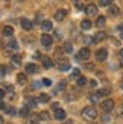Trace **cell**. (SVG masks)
<instances>
[{"instance_id": "obj_25", "label": "cell", "mask_w": 123, "mask_h": 124, "mask_svg": "<svg viewBox=\"0 0 123 124\" xmlns=\"http://www.w3.org/2000/svg\"><path fill=\"white\" fill-rule=\"evenodd\" d=\"M62 48H64V52H65V53H71V52H73V46L70 44V42H65Z\"/></svg>"}, {"instance_id": "obj_19", "label": "cell", "mask_w": 123, "mask_h": 124, "mask_svg": "<svg viewBox=\"0 0 123 124\" xmlns=\"http://www.w3.org/2000/svg\"><path fill=\"white\" fill-rule=\"evenodd\" d=\"M105 23H106L105 17H97V20H96V26L97 27H103V26H105Z\"/></svg>"}, {"instance_id": "obj_4", "label": "cell", "mask_w": 123, "mask_h": 124, "mask_svg": "<svg viewBox=\"0 0 123 124\" xmlns=\"http://www.w3.org/2000/svg\"><path fill=\"white\" fill-rule=\"evenodd\" d=\"M53 116H55V120H58V121H62V120H65V116H67V114H65V110L64 109H55V114H53Z\"/></svg>"}, {"instance_id": "obj_10", "label": "cell", "mask_w": 123, "mask_h": 124, "mask_svg": "<svg viewBox=\"0 0 123 124\" xmlns=\"http://www.w3.org/2000/svg\"><path fill=\"white\" fill-rule=\"evenodd\" d=\"M85 12H87V15L93 17V15L97 14V6H96V5H88L87 8H85Z\"/></svg>"}, {"instance_id": "obj_8", "label": "cell", "mask_w": 123, "mask_h": 124, "mask_svg": "<svg viewBox=\"0 0 123 124\" xmlns=\"http://www.w3.org/2000/svg\"><path fill=\"white\" fill-rule=\"evenodd\" d=\"M65 15H67L65 9H58L56 12H55V20H56V21H62L65 18Z\"/></svg>"}, {"instance_id": "obj_5", "label": "cell", "mask_w": 123, "mask_h": 124, "mask_svg": "<svg viewBox=\"0 0 123 124\" xmlns=\"http://www.w3.org/2000/svg\"><path fill=\"white\" fill-rule=\"evenodd\" d=\"M114 101L113 100H105L102 103V109H103V112H111V110L114 109Z\"/></svg>"}, {"instance_id": "obj_48", "label": "cell", "mask_w": 123, "mask_h": 124, "mask_svg": "<svg viewBox=\"0 0 123 124\" xmlns=\"http://www.w3.org/2000/svg\"><path fill=\"white\" fill-rule=\"evenodd\" d=\"M122 38H123V32H122Z\"/></svg>"}, {"instance_id": "obj_6", "label": "cell", "mask_w": 123, "mask_h": 124, "mask_svg": "<svg viewBox=\"0 0 123 124\" xmlns=\"http://www.w3.org/2000/svg\"><path fill=\"white\" fill-rule=\"evenodd\" d=\"M108 58V52H106V48H100V50H97L96 52V59L97 61H105Z\"/></svg>"}, {"instance_id": "obj_30", "label": "cell", "mask_w": 123, "mask_h": 124, "mask_svg": "<svg viewBox=\"0 0 123 124\" xmlns=\"http://www.w3.org/2000/svg\"><path fill=\"white\" fill-rule=\"evenodd\" d=\"M27 114H29V108L24 106L23 109H20V115H21V116H27Z\"/></svg>"}, {"instance_id": "obj_22", "label": "cell", "mask_w": 123, "mask_h": 124, "mask_svg": "<svg viewBox=\"0 0 123 124\" xmlns=\"http://www.w3.org/2000/svg\"><path fill=\"white\" fill-rule=\"evenodd\" d=\"M81 27H82L84 30H88V29L91 27V21H90V20H84V21L81 23Z\"/></svg>"}, {"instance_id": "obj_12", "label": "cell", "mask_w": 123, "mask_h": 124, "mask_svg": "<svg viewBox=\"0 0 123 124\" xmlns=\"http://www.w3.org/2000/svg\"><path fill=\"white\" fill-rule=\"evenodd\" d=\"M41 62H43V67H44V68H52L53 67V61L49 56H44V58L41 59Z\"/></svg>"}, {"instance_id": "obj_23", "label": "cell", "mask_w": 123, "mask_h": 124, "mask_svg": "<svg viewBox=\"0 0 123 124\" xmlns=\"http://www.w3.org/2000/svg\"><path fill=\"white\" fill-rule=\"evenodd\" d=\"M12 64H14V65H20L21 64V56L14 54V56H12Z\"/></svg>"}, {"instance_id": "obj_24", "label": "cell", "mask_w": 123, "mask_h": 124, "mask_svg": "<svg viewBox=\"0 0 123 124\" xmlns=\"http://www.w3.org/2000/svg\"><path fill=\"white\" fill-rule=\"evenodd\" d=\"M76 82H78V85H79V86H84L85 83H87V77H85V76H79Z\"/></svg>"}, {"instance_id": "obj_27", "label": "cell", "mask_w": 123, "mask_h": 124, "mask_svg": "<svg viewBox=\"0 0 123 124\" xmlns=\"http://www.w3.org/2000/svg\"><path fill=\"white\" fill-rule=\"evenodd\" d=\"M90 100H91V103H97V101L100 100V95L97 94V92H94V94H93V95L90 97Z\"/></svg>"}, {"instance_id": "obj_28", "label": "cell", "mask_w": 123, "mask_h": 124, "mask_svg": "<svg viewBox=\"0 0 123 124\" xmlns=\"http://www.w3.org/2000/svg\"><path fill=\"white\" fill-rule=\"evenodd\" d=\"M79 76H81V70H79V68H75V70L71 71V79L79 77Z\"/></svg>"}, {"instance_id": "obj_44", "label": "cell", "mask_w": 123, "mask_h": 124, "mask_svg": "<svg viewBox=\"0 0 123 124\" xmlns=\"http://www.w3.org/2000/svg\"><path fill=\"white\" fill-rule=\"evenodd\" d=\"M2 109H6V108H5V104H3L2 101H0V110H2Z\"/></svg>"}, {"instance_id": "obj_38", "label": "cell", "mask_w": 123, "mask_h": 124, "mask_svg": "<svg viewBox=\"0 0 123 124\" xmlns=\"http://www.w3.org/2000/svg\"><path fill=\"white\" fill-rule=\"evenodd\" d=\"M76 8H78L79 11H85V6H82V5H76Z\"/></svg>"}, {"instance_id": "obj_18", "label": "cell", "mask_w": 123, "mask_h": 124, "mask_svg": "<svg viewBox=\"0 0 123 124\" xmlns=\"http://www.w3.org/2000/svg\"><path fill=\"white\" fill-rule=\"evenodd\" d=\"M8 50H11V52H17V50H18V42L12 39L9 44H8Z\"/></svg>"}, {"instance_id": "obj_50", "label": "cell", "mask_w": 123, "mask_h": 124, "mask_svg": "<svg viewBox=\"0 0 123 124\" xmlns=\"http://www.w3.org/2000/svg\"><path fill=\"white\" fill-rule=\"evenodd\" d=\"M73 2H78V0H73Z\"/></svg>"}, {"instance_id": "obj_49", "label": "cell", "mask_w": 123, "mask_h": 124, "mask_svg": "<svg viewBox=\"0 0 123 124\" xmlns=\"http://www.w3.org/2000/svg\"><path fill=\"white\" fill-rule=\"evenodd\" d=\"M30 124H36V123H30Z\"/></svg>"}, {"instance_id": "obj_11", "label": "cell", "mask_w": 123, "mask_h": 124, "mask_svg": "<svg viewBox=\"0 0 123 124\" xmlns=\"http://www.w3.org/2000/svg\"><path fill=\"white\" fill-rule=\"evenodd\" d=\"M41 27H43V30H44V32H49V30L53 29V24H52L50 20H44V21L41 23Z\"/></svg>"}, {"instance_id": "obj_29", "label": "cell", "mask_w": 123, "mask_h": 124, "mask_svg": "<svg viewBox=\"0 0 123 124\" xmlns=\"http://www.w3.org/2000/svg\"><path fill=\"white\" fill-rule=\"evenodd\" d=\"M117 116L119 118H123V104L117 106Z\"/></svg>"}, {"instance_id": "obj_14", "label": "cell", "mask_w": 123, "mask_h": 124, "mask_svg": "<svg viewBox=\"0 0 123 124\" xmlns=\"http://www.w3.org/2000/svg\"><path fill=\"white\" fill-rule=\"evenodd\" d=\"M21 27L24 30H30V29H32V21L27 20V18H23V20H21Z\"/></svg>"}, {"instance_id": "obj_17", "label": "cell", "mask_w": 123, "mask_h": 124, "mask_svg": "<svg viewBox=\"0 0 123 124\" xmlns=\"http://www.w3.org/2000/svg\"><path fill=\"white\" fill-rule=\"evenodd\" d=\"M36 71H38V68H36L35 64H27V65H26V73H27V74H34V73H36Z\"/></svg>"}, {"instance_id": "obj_13", "label": "cell", "mask_w": 123, "mask_h": 124, "mask_svg": "<svg viewBox=\"0 0 123 124\" xmlns=\"http://www.w3.org/2000/svg\"><path fill=\"white\" fill-rule=\"evenodd\" d=\"M36 103H38V100L34 97H26V108H35Z\"/></svg>"}, {"instance_id": "obj_45", "label": "cell", "mask_w": 123, "mask_h": 124, "mask_svg": "<svg viewBox=\"0 0 123 124\" xmlns=\"http://www.w3.org/2000/svg\"><path fill=\"white\" fill-rule=\"evenodd\" d=\"M117 30H122V32H123V24H120V26L117 27Z\"/></svg>"}, {"instance_id": "obj_39", "label": "cell", "mask_w": 123, "mask_h": 124, "mask_svg": "<svg viewBox=\"0 0 123 124\" xmlns=\"http://www.w3.org/2000/svg\"><path fill=\"white\" fill-rule=\"evenodd\" d=\"M85 68H87V70H93V68H94V65H91V64H87V65H85Z\"/></svg>"}, {"instance_id": "obj_42", "label": "cell", "mask_w": 123, "mask_h": 124, "mask_svg": "<svg viewBox=\"0 0 123 124\" xmlns=\"http://www.w3.org/2000/svg\"><path fill=\"white\" fill-rule=\"evenodd\" d=\"M3 97H5V92H3L2 89H0V100H2V98H3Z\"/></svg>"}, {"instance_id": "obj_26", "label": "cell", "mask_w": 123, "mask_h": 124, "mask_svg": "<svg viewBox=\"0 0 123 124\" xmlns=\"http://www.w3.org/2000/svg\"><path fill=\"white\" fill-rule=\"evenodd\" d=\"M49 100H50V97H49L47 94H41L40 98H38V101H41V103H47Z\"/></svg>"}, {"instance_id": "obj_20", "label": "cell", "mask_w": 123, "mask_h": 124, "mask_svg": "<svg viewBox=\"0 0 123 124\" xmlns=\"http://www.w3.org/2000/svg\"><path fill=\"white\" fill-rule=\"evenodd\" d=\"M65 89V82H64V80H62V82H61L58 86H56V88H55V91H53V94H58V92H61V91H64Z\"/></svg>"}, {"instance_id": "obj_2", "label": "cell", "mask_w": 123, "mask_h": 124, "mask_svg": "<svg viewBox=\"0 0 123 124\" xmlns=\"http://www.w3.org/2000/svg\"><path fill=\"white\" fill-rule=\"evenodd\" d=\"M90 56H91V53H90V48L84 47V48H81V50L78 52V54H76V59H78V61H88V59H90Z\"/></svg>"}, {"instance_id": "obj_9", "label": "cell", "mask_w": 123, "mask_h": 124, "mask_svg": "<svg viewBox=\"0 0 123 124\" xmlns=\"http://www.w3.org/2000/svg\"><path fill=\"white\" fill-rule=\"evenodd\" d=\"M103 39H105V32H97L93 38H91V42H93V44H97V42H100Z\"/></svg>"}, {"instance_id": "obj_37", "label": "cell", "mask_w": 123, "mask_h": 124, "mask_svg": "<svg viewBox=\"0 0 123 124\" xmlns=\"http://www.w3.org/2000/svg\"><path fill=\"white\" fill-rule=\"evenodd\" d=\"M90 85H91V88H96V86H97V82H96V80H90Z\"/></svg>"}, {"instance_id": "obj_47", "label": "cell", "mask_w": 123, "mask_h": 124, "mask_svg": "<svg viewBox=\"0 0 123 124\" xmlns=\"http://www.w3.org/2000/svg\"><path fill=\"white\" fill-rule=\"evenodd\" d=\"M122 88H123V82H122Z\"/></svg>"}, {"instance_id": "obj_33", "label": "cell", "mask_w": 123, "mask_h": 124, "mask_svg": "<svg viewBox=\"0 0 123 124\" xmlns=\"http://www.w3.org/2000/svg\"><path fill=\"white\" fill-rule=\"evenodd\" d=\"M99 5L100 6H109V5H111V0H100Z\"/></svg>"}, {"instance_id": "obj_46", "label": "cell", "mask_w": 123, "mask_h": 124, "mask_svg": "<svg viewBox=\"0 0 123 124\" xmlns=\"http://www.w3.org/2000/svg\"><path fill=\"white\" fill-rule=\"evenodd\" d=\"M0 124H3V116H0Z\"/></svg>"}, {"instance_id": "obj_3", "label": "cell", "mask_w": 123, "mask_h": 124, "mask_svg": "<svg viewBox=\"0 0 123 124\" xmlns=\"http://www.w3.org/2000/svg\"><path fill=\"white\" fill-rule=\"evenodd\" d=\"M52 42H53V39H52V36L50 35H47V33H43L41 35V44L44 46V47H50L52 46Z\"/></svg>"}, {"instance_id": "obj_32", "label": "cell", "mask_w": 123, "mask_h": 124, "mask_svg": "<svg viewBox=\"0 0 123 124\" xmlns=\"http://www.w3.org/2000/svg\"><path fill=\"white\" fill-rule=\"evenodd\" d=\"M97 94H99L100 97H105V95L109 94V91H108V89H100V91H97Z\"/></svg>"}, {"instance_id": "obj_16", "label": "cell", "mask_w": 123, "mask_h": 124, "mask_svg": "<svg viewBox=\"0 0 123 124\" xmlns=\"http://www.w3.org/2000/svg\"><path fill=\"white\" fill-rule=\"evenodd\" d=\"M108 11H109V14L114 15V17H117V15L120 14V9L117 8V6H114V5H109V6H108Z\"/></svg>"}, {"instance_id": "obj_34", "label": "cell", "mask_w": 123, "mask_h": 124, "mask_svg": "<svg viewBox=\"0 0 123 124\" xmlns=\"http://www.w3.org/2000/svg\"><path fill=\"white\" fill-rule=\"evenodd\" d=\"M40 118L44 120V121H47V120H49V114H47V112H41V114H40Z\"/></svg>"}, {"instance_id": "obj_21", "label": "cell", "mask_w": 123, "mask_h": 124, "mask_svg": "<svg viewBox=\"0 0 123 124\" xmlns=\"http://www.w3.org/2000/svg\"><path fill=\"white\" fill-rule=\"evenodd\" d=\"M17 82L18 83H20V85H24V83H26V74H18V76H17Z\"/></svg>"}, {"instance_id": "obj_31", "label": "cell", "mask_w": 123, "mask_h": 124, "mask_svg": "<svg viewBox=\"0 0 123 124\" xmlns=\"http://www.w3.org/2000/svg\"><path fill=\"white\" fill-rule=\"evenodd\" d=\"M41 85H44V86H50V85H52V80H50V79H43V80H41Z\"/></svg>"}, {"instance_id": "obj_7", "label": "cell", "mask_w": 123, "mask_h": 124, "mask_svg": "<svg viewBox=\"0 0 123 124\" xmlns=\"http://www.w3.org/2000/svg\"><path fill=\"white\" fill-rule=\"evenodd\" d=\"M58 68H59L61 71H69L71 67H70V64H69L67 61H64V59H59V61H58Z\"/></svg>"}, {"instance_id": "obj_35", "label": "cell", "mask_w": 123, "mask_h": 124, "mask_svg": "<svg viewBox=\"0 0 123 124\" xmlns=\"http://www.w3.org/2000/svg\"><path fill=\"white\" fill-rule=\"evenodd\" d=\"M6 112L11 114V115H15V114H17V110H15L14 108H6Z\"/></svg>"}, {"instance_id": "obj_15", "label": "cell", "mask_w": 123, "mask_h": 124, "mask_svg": "<svg viewBox=\"0 0 123 124\" xmlns=\"http://www.w3.org/2000/svg\"><path fill=\"white\" fill-rule=\"evenodd\" d=\"M12 33H14V29H12V26H5L3 30H2V35H3V36H12Z\"/></svg>"}, {"instance_id": "obj_36", "label": "cell", "mask_w": 123, "mask_h": 124, "mask_svg": "<svg viewBox=\"0 0 123 124\" xmlns=\"http://www.w3.org/2000/svg\"><path fill=\"white\" fill-rule=\"evenodd\" d=\"M5 73H6V70H5V67H0V79H2V77L5 76Z\"/></svg>"}, {"instance_id": "obj_40", "label": "cell", "mask_w": 123, "mask_h": 124, "mask_svg": "<svg viewBox=\"0 0 123 124\" xmlns=\"http://www.w3.org/2000/svg\"><path fill=\"white\" fill-rule=\"evenodd\" d=\"M41 18H43V17H41V14H38V15H36V23H40V21L43 23V20H41Z\"/></svg>"}, {"instance_id": "obj_41", "label": "cell", "mask_w": 123, "mask_h": 124, "mask_svg": "<svg viewBox=\"0 0 123 124\" xmlns=\"http://www.w3.org/2000/svg\"><path fill=\"white\" fill-rule=\"evenodd\" d=\"M34 58H35V59H40V58H41V54H40V53H35V54H34Z\"/></svg>"}, {"instance_id": "obj_43", "label": "cell", "mask_w": 123, "mask_h": 124, "mask_svg": "<svg viewBox=\"0 0 123 124\" xmlns=\"http://www.w3.org/2000/svg\"><path fill=\"white\" fill-rule=\"evenodd\" d=\"M119 56L122 58V61H123V48H122V50H120V53H119Z\"/></svg>"}, {"instance_id": "obj_1", "label": "cell", "mask_w": 123, "mask_h": 124, "mask_svg": "<svg viewBox=\"0 0 123 124\" xmlns=\"http://www.w3.org/2000/svg\"><path fill=\"white\" fill-rule=\"evenodd\" d=\"M82 116H84V120H87V121H94L97 120V110L93 108V106H88V108H85L82 109Z\"/></svg>"}]
</instances>
